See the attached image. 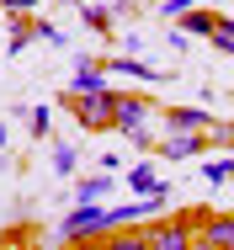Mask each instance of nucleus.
<instances>
[{"instance_id": "1", "label": "nucleus", "mask_w": 234, "mask_h": 250, "mask_svg": "<svg viewBox=\"0 0 234 250\" xmlns=\"http://www.w3.org/2000/svg\"><path fill=\"white\" fill-rule=\"evenodd\" d=\"M117 128L139 144V149H160V139H154V128H165V117H160V106L149 96H133V91H117Z\"/></svg>"}, {"instance_id": "2", "label": "nucleus", "mask_w": 234, "mask_h": 250, "mask_svg": "<svg viewBox=\"0 0 234 250\" xmlns=\"http://www.w3.org/2000/svg\"><path fill=\"white\" fill-rule=\"evenodd\" d=\"M59 106L85 128V133H106V128H117V91L106 85V91H64L59 96Z\"/></svg>"}, {"instance_id": "3", "label": "nucleus", "mask_w": 234, "mask_h": 250, "mask_svg": "<svg viewBox=\"0 0 234 250\" xmlns=\"http://www.w3.org/2000/svg\"><path fill=\"white\" fill-rule=\"evenodd\" d=\"M144 245L149 250H187L197 245V218H170L160 229H144Z\"/></svg>"}, {"instance_id": "4", "label": "nucleus", "mask_w": 234, "mask_h": 250, "mask_svg": "<svg viewBox=\"0 0 234 250\" xmlns=\"http://www.w3.org/2000/svg\"><path fill=\"white\" fill-rule=\"evenodd\" d=\"M160 154L165 160H197V154H208V133H197V128H165Z\"/></svg>"}, {"instance_id": "5", "label": "nucleus", "mask_w": 234, "mask_h": 250, "mask_svg": "<svg viewBox=\"0 0 234 250\" xmlns=\"http://www.w3.org/2000/svg\"><path fill=\"white\" fill-rule=\"evenodd\" d=\"M197 245L202 250H234V213L197 218Z\"/></svg>"}, {"instance_id": "6", "label": "nucleus", "mask_w": 234, "mask_h": 250, "mask_svg": "<svg viewBox=\"0 0 234 250\" xmlns=\"http://www.w3.org/2000/svg\"><path fill=\"white\" fill-rule=\"evenodd\" d=\"M160 187H170V181L154 170V160H139V165L123 170V192H133V197H149V192H160Z\"/></svg>"}, {"instance_id": "7", "label": "nucleus", "mask_w": 234, "mask_h": 250, "mask_svg": "<svg viewBox=\"0 0 234 250\" xmlns=\"http://www.w3.org/2000/svg\"><path fill=\"white\" fill-rule=\"evenodd\" d=\"M106 75H112L106 59H75V80H69V91H85V96H91V91H106Z\"/></svg>"}, {"instance_id": "8", "label": "nucleus", "mask_w": 234, "mask_h": 250, "mask_svg": "<svg viewBox=\"0 0 234 250\" xmlns=\"http://www.w3.org/2000/svg\"><path fill=\"white\" fill-rule=\"evenodd\" d=\"M117 187H123V181H112V170H101V176H80L75 197H80V202H106Z\"/></svg>"}, {"instance_id": "9", "label": "nucleus", "mask_w": 234, "mask_h": 250, "mask_svg": "<svg viewBox=\"0 0 234 250\" xmlns=\"http://www.w3.org/2000/svg\"><path fill=\"white\" fill-rule=\"evenodd\" d=\"M106 69H112V75H133V80H149V85H160V80H165V69H154V64H144V59H106Z\"/></svg>"}, {"instance_id": "10", "label": "nucleus", "mask_w": 234, "mask_h": 250, "mask_svg": "<svg viewBox=\"0 0 234 250\" xmlns=\"http://www.w3.org/2000/svg\"><path fill=\"white\" fill-rule=\"evenodd\" d=\"M213 27H218V11H197L191 5L181 16V32H191V38H213Z\"/></svg>"}, {"instance_id": "11", "label": "nucleus", "mask_w": 234, "mask_h": 250, "mask_svg": "<svg viewBox=\"0 0 234 250\" xmlns=\"http://www.w3.org/2000/svg\"><path fill=\"white\" fill-rule=\"evenodd\" d=\"M229 176H234V154L229 160H208V154H202V181H208V187H224Z\"/></svg>"}, {"instance_id": "12", "label": "nucleus", "mask_w": 234, "mask_h": 250, "mask_svg": "<svg viewBox=\"0 0 234 250\" xmlns=\"http://www.w3.org/2000/svg\"><path fill=\"white\" fill-rule=\"evenodd\" d=\"M213 48H224L234 59V16H218V27H213V38H208Z\"/></svg>"}, {"instance_id": "13", "label": "nucleus", "mask_w": 234, "mask_h": 250, "mask_svg": "<svg viewBox=\"0 0 234 250\" xmlns=\"http://www.w3.org/2000/svg\"><path fill=\"white\" fill-rule=\"evenodd\" d=\"M32 38H38V16H32V21H21V27L11 32V43H5V48H11V53H21L27 43H32Z\"/></svg>"}, {"instance_id": "14", "label": "nucleus", "mask_w": 234, "mask_h": 250, "mask_svg": "<svg viewBox=\"0 0 234 250\" xmlns=\"http://www.w3.org/2000/svg\"><path fill=\"white\" fill-rule=\"evenodd\" d=\"M80 16H85V27H96V32L112 27V11H106V5H80Z\"/></svg>"}, {"instance_id": "15", "label": "nucleus", "mask_w": 234, "mask_h": 250, "mask_svg": "<svg viewBox=\"0 0 234 250\" xmlns=\"http://www.w3.org/2000/svg\"><path fill=\"white\" fill-rule=\"evenodd\" d=\"M53 170H59V176L75 170V144H53Z\"/></svg>"}, {"instance_id": "16", "label": "nucleus", "mask_w": 234, "mask_h": 250, "mask_svg": "<svg viewBox=\"0 0 234 250\" xmlns=\"http://www.w3.org/2000/svg\"><path fill=\"white\" fill-rule=\"evenodd\" d=\"M48 117H53L48 106H32V112H27V128H32V139H43V133H48Z\"/></svg>"}, {"instance_id": "17", "label": "nucleus", "mask_w": 234, "mask_h": 250, "mask_svg": "<svg viewBox=\"0 0 234 250\" xmlns=\"http://www.w3.org/2000/svg\"><path fill=\"white\" fill-rule=\"evenodd\" d=\"M160 11H165V16H187L191 0H160Z\"/></svg>"}, {"instance_id": "18", "label": "nucleus", "mask_w": 234, "mask_h": 250, "mask_svg": "<svg viewBox=\"0 0 234 250\" xmlns=\"http://www.w3.org/2000/svg\"><path fill=\"white\" fill-rule=\"evenodd\" d=\"M43 0H0V11H38Z\"/></svg>"}, {"instance_id": "19", "label": "nucleus", "mask_w": 234, "mask_h": 250, "mask_svg": "<svg viewBox=\"0 0 234 250\" xmlns=\"http://www.w3.org/2000/svg\"><path fill=\"white\" fill-rule=\"evenodd\" d=\"M224 144H229V154H234V128H229V139H224Z\"/></svg>"}, {"instance_id": "20", "label": "nucleus", "mask_w": 234, "mask_h": 250, "mask_svg": "<svg viewBox=\"0 0 234 250\" xmlns=\"http://www.w3.org/2000/svg\"><path fill=\"white\" fill-rule=\"evenodd\" d=\"M0 149H5V123H0Z\"/></svg>"}, {"instance_id": "21", "label": "nucleus", "mask_w": 234, "mask_h": 250, "mask_svg": "<svg viewBox=\"0 0 234 250\" xmlns=\"http://www.w3.org/2000/svg\"><path fill=\"white\" fill-rule=\"evenodd\" d=\"M0 170H5V154H0Z\"/></svg>"}]
</instances>
